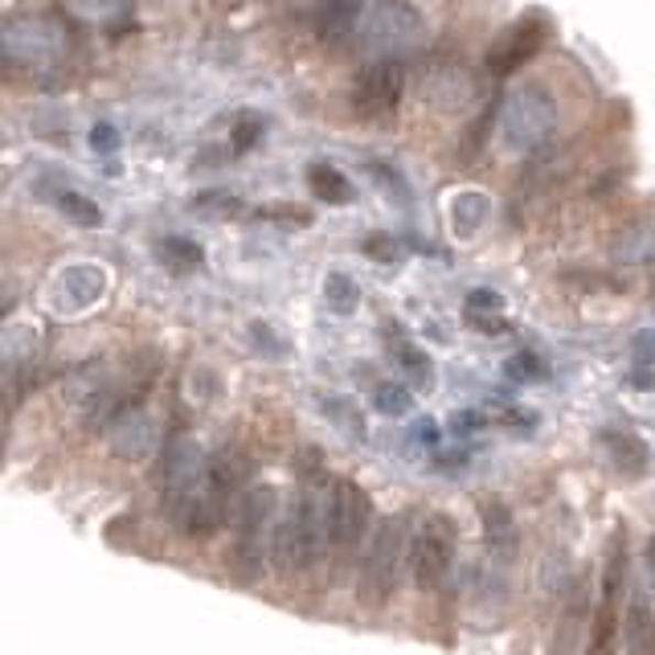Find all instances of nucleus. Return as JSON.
I'll return each instance as SVG.
<instances>
[{
    "label": "nucleus",
    "mask_w": 655,
    "mask_h": 655,
    "mask_svg": "<svg viewBox=\"0 0 655 655\" xmlns=\"http://www.w3.org/2000/svg\"><path fill=\"white\" fill-rule=\"evenodd\" d=\"M324 549V509L320 495L304 488L295 495L292 512L275 524V561L287 574H304L316 566V557Z\"/></svg>",
    "instance_id": "obj_3"
},
{
    "label": "nucleus",
    "mask_w": 655,
    "mask_h": 655,
    "mask_svg": "<svg viewBox=\"0 0 655 655\" xmlns=\"http://www.w3.org/2000/svg\"><path fill=\"white\" fill-rule=\"evenodd\" d=\"M483 426V414H455L451 418V430L455 435H467V430H480Z\"/></svg>",
    "instance_id": "obj_35"
},
{
    "label": "nucleus",
    "mask_w": 655,
    "mask_h": 655,
    "mask_svg": "<svg viewBox=\"0 0 655 655\" xmlns=\"http://www.w3.org/2000/svg\"><path fill=\"white\" fill-rule=\"evenodd\" d=\"M647 369H655V364H640V373H631L635 390H655V373H647Z\"/></svg>",
    "instance_id": "obj_36"
},
{
    "label": "nucleus",
    "mask_w": 655,
    "mask_h": 655,
    "mask_svg": "<svg viewBox=\"0 0 655 655\" xmlns=\"http://www.w3.org/2000/svg\"><path fill=\"white\" fill-rule=\"evenodd\" d=\"M549 37V17L524 13L516 25L495 37V45L488 50V70L492 74H512L521 70L524 62H533L541 54V45Z\"/></svg>",
    "instance_id": "obj_11"
},
{
    "label": "nucleus",
    "mask_w": 655,
    "mask_h": 655,
    "mask_svg": "<svg viewBox=\"0 0 655 655\" xmlns=\"http://www.w3.org/2000/svg\"><path fill=\"white\" fill-rule=\"evenodd\" d=\"M0 50L17 62H30V66H42V62H54L62 50V30L45 17H13L0 25Z\"/></svg>",
    "instance_id": "obj_10"
},
{
    "label": "nucleus",
    "mask_w": 655,
    "mask_h": 655,
    "mask_svg": "<svg viewBox=\"0 0 655 655\" xmlns=\"http://www.w3.org/2000/svg\"><path fill=\"white\" fill-rule=\"evenodd\" d=\"M58 209H62V218H70L74 226H87V230L102 226V209L90 201L87 193H74V189L58 193Z\"/></svg>",
    "instance_id": "obj_21"
},
{
    "label": "nucleus",
    "mask_w": 655,
    "mask_h": 655,
    "mask_svg": "<svg viewBox=\"0 0 655 655\" xmlns=\"http://www.w3.org/2000/svg\"><path fill=\"white\" fill-rule=\"evenodd\" d=\"M504 373H509V381H516V385H533V381L549 378V369H545V361H541L537 352H516V357H509V361H504Z\"/></svg>",
    "instance_id": "obj_23"
},
{
    "label": "nucleus",
    "mask_w": 655,
    "mask_h": 655,
    "mask_svg": "<svg viewBox=\"0 0 655 655\" xmlns=\"http://www.w3.org/2000/svg\"><path fill=\"white\" fill-rule=\"evenodd\" d=\"M402 557H406V521L402 516H390L381 521V528L373 533L369 549H364L361 561V578H357V598L369 611H381L393 598V586H397V574H402Z\"/></svg>",
    "instance_id": "obj_2"
},
{
    "label": "nucleus",
    "mask_w": 655,
    "mask_h": 655,
    "mask_svg": "<svg viewBox=\"0 0 655 655\" xmlns=\"http://www.w3.org/2000/svg\"><path fill=\"white\" fill-rule=\"evenodd\" d=\"M307 189H312V197L324 205H349L352 201L349 176L340 173V168H332V164H312V168H307Z\"/></svg>",
    "instance_id": "obj_19"
},
{
    "label": "nucleus",
    "mask_w": 655,
    "mask_h": 655,
    "mask_svg": "<svg viewBox=\"0 0 655 655\" xmlns=\"http://www.w3.org/2000/svg\"><path fill=\"white\" fill-rule=\"evenodd\" d=\"M418 438H423V443H438V426L435 423H418Z\"/></svg>",
    "instance_id": "obj_38"
},
{
    "label": "nucleus",
    "mask_w": 655,
    "mask_h": 655,
    "mask_svg": "<svg viewBox=\"0 0 655 655\" xmlns=\"http://www.w3.org/2000/svg\"><path fill=\"white\" fill-rule=\"evenodd\" d=\"M390 352L414 390H430V385H435V364H430V357H426L414 340H406L397 328H390Z\"/></svg>",
    "instance_id": "obj_15"
},
{
    "label": "nucleus",
    "mask_w": 655,
    "mask_h": 655,
    "mask_svg": "<svg viewBox=\"0 0 655 655\" xmlns=\"http://www.w3.org/2000/svg\"><path fill=\"white\" fill-rule=\"evenodd\" d=\"M647 578H652V586H655V533H652V541H647Z\"/></svg>",
    "instance_id": "obj_39"
},
{
    "label": "nucleus",
    "mask_w": 655,
    "mask_h": 655,
    "mask_svg": "<svg viewBox=\"0 0 655 655\" xmlns=\"http://www.w3.org/2000/svg\"><path fill=\"white\" fill-rule=\"evenodd\" d=\"M455 549H459V524L447 512H430L423 516L418 533L410 541V574L418 590H438L447 582V574L455 566Z\"/></svg>",
    "instance_id": "obj_4"
},
{
    "label": "nucleus",
    "mask_w": 655,
    "mask_h": 655,
    "mask_svg": "<svg viewBox=\"0 0 655 655\" xmlns=\"http://www.w3.org/2000/svg\"><path fill=\"white\" fill-rule=\"evenodd\" d=\"M262 218L295 221V226H307V221H312V214H307V209H292V205H271V209H262Z\"/></svg>",
    "instance_id": "obj_31"
},
{
    "label": "nucleus",
    "mask_w": 655,
    "mask_h": 655,
    "mask_svg": "<svg viewBox=\"0 0 655 655\" xmlns=\"http://www.w3.org/2000/svg\"><path fill=\"white\" fill-rule=\"evenodd\" d=\"M598 443H602V451H607V459H611V467L619 476L635 480V476L647 471V443L643 438L626 435V430H602Z\"/></svg>",
    "instance_id": "obj_14"
},
{
    "label": "nucleus",
    "mask_w": 655,
    "mask_h": 655,
    "mask_svg": "<svg viewBox=\"0 0 655 655\" xmlns=\"http://www.w3.org/2000/svg\"><path fill=\"white\" fill-rule=\"evenodd\" d=\"M364 254H369V259H381V262H397L402 259V247L393 242L390 233H373V238H364Z\"/></svg>",
    "instance_id": "obj_30"
},
{
    "label": "nucleus",
    "mask_w": 655,
    "mask_h": 655,
    "mask_svg": "<svg viewBox=\"0 0 655 655\" xmlns=\"http://www.w3.org/2000/svg\"><path fill=\"white\" fill-rule=\"evenodd\" d=\"M259 135H262L259 116H238V123H233V152H250V148L259 144Z\"/></svg>",
    "instance_id": "obj_28"
},
{
    "label": "nucleus",
    "mask_w": 655,
    "mask_h": 655,
    "mask_svg": "<svg viewBox=\"0 0 655 655\" xmlns=\"http://www.w3.org/2000/svg\"><path fill=\"white\" fill-rule=\"evenodd\" d=\"M402 90H406V66L397 58H378L373 66H364L357 74V83H352V107L364 119H381L402 102Z\"/></svg>",
    "instance_id": "obj_9"
},
{
    "label": "nucleus",
    "mask_w": 655,
    "mask_h": 655,
    "mask_svg": "<svg viewBox=\"0 0 655 655\" xmlns=\"http://www.w3.org/2000/svg\"><path fill=\"white\" fill-rule=\"evenodd\" d=\"M279 512V492L271 483H259L242 495L238 504V541L230 549V578L238 586H254L266 566V533L275 524Z\"/></svg>",
    "instance_id": "obj_1"
},
{
    "label": "nucleus",
    "mask_w": 655,
    "mask_h": 655,
    "mask_svg": "<svg viewBox=\"0 0 655 655\" xmlns=\"http://www.w3.org/2000/svg\"><path fill=\"white\" fill-rule=\"evenodd\" d=\"M324 299H328L332 312L349 316V312H357V304H361V287H357L345 271H332V275L324 279Z\"/></svg>",
    "instance_id": "obj_20"
},
{
    "label": "nucleus",
    "mask_w": 655,
    "mask_h": 655,
    "mask_svg": "<svg viewBox=\"0 0 655 655\" xmlns=\"http://www.w3.org/2000/svg\"><path fill=\"white\" fill-rule=\"evenodd\" d=\"M557 123V107L545 87H521L504 107V140L512 152H533L549 140Z\"/></svg>",
    "instance_id": "obj_6"
},
{
    "label": "nucleus",
    "mask_w": 655,
    "mask_h": 655,
    "mask_svg": "<svg viewBox=\"0 0 655 655\" xmlns=\"http://www.w3.org/2000/svg\"><path fill=\"white\" fill-rule=\"evenodd\" d=\"M373 410L385 414V418H402L414 410V393L406 385H397V381H381L378 390H373Z\"/></svg>",
    "instance_id": "obj_22"
},
{
    "label": "nucleus",
    "mask_w": 655,
    "mask_h": 655,
    "mask_svg": "<svg viewBox=\"0 0 655 655\" xmlns=\"http://www.w3.org/2000/svg\"><path fill=\"white\" fill-rule=\"evenodd\" d=\"M631 349H635L640 364H655V328H652V332H640V336H635V345H631Z\"/></svg>",
    "instance_id": "obj_34"
},
{
    "label": "nucleus",
    "mask_w": 655,
    "mask_h": 655,
    "mask_svg": "<svg viewBox=\"0 0 655 655\" xmlns=\"http://www.w3.org/2000/svg\"><path fill=\"white\" fill-rule=\"evenodd\" d=\"M488 218H492V201H488L483 193L467 189L451 201V230L459 233V238H476Z\"/></svg>",
    "instance_id": "obj_18"
},
{
    "label": "nucleus",
    "mask_w": 655,
    "mask_h": 655,
    "mask_svg": "<svg viewBox=\"0 0 655 655\" xmlns=\"http://www.w3.org/2000/svg\"><path fill=\"white\" fill-rule=\"evenodd\" d=\"M324 410H328V418H332V423H340L345 430H352V438H364L361 414H357L345 397H324Z\"/></svg>",
    "instance_id": "obj_26"
},
{
    "label": "nucleus",
    "mask_w": 655,
    "mask_h": 655,
    "mask_svg": "<svg viewBox=\"0 0 655 655\" xmlns=\"http://www.w3.org/2000/svg\"><path fill=\"white\" fill-rule=\"evenodd\" d=\"M500 312H504V299L495 292H471L463 307V320H471V316H500Z\"/></svg>",
    "instance_id": "obj_29"
},
{
    "label": "nucleus",
    "mask_w": 655,
    "mask_h": 655,
    "mask_svg": "<svg viewBox=\"0 0 655 655\" xmlns=\"http://www.w3.org/2000/svg\"><path fill=\"white\" fill-rule=\"evenodd\" d=\"M361 33L369 50H378L381 58H393V54H406L410 45L423 42V17L406 0H381L369 9Z\"/></svg>",
    "instance_id": "obj_7"
},
{
    "label": "nucleus",
    "mask_w": 655,
    "mask_h": 655,
    "mask_svg": "<svg viewBox=\"0 0 655 655\" xmlns=\"http://www.w3.org/2000/svg\"><path fill=\"white\" fill-rule=\"evenodd\" d=\"M201 480H205V459L197 451V443L185 435H176L168 443V459H164V476H161V488H164V509L173 521H181V512L193 504V495L201 492Z\"/></svg>",
    "instance_id": "obj_8"
},
{
    "label": "nucleus",
    "mask_w": 655,
    "mask_h": 655,
    "mask_svg": "<svg viewBox=\"0 0 655 655\" xmlns=\"http://www.w3.org/2000/svg\"><path fill=\"white\" fill-rule=\"evenodd\" d=\"M619 635H623L626 655H655V607H652V594H647L643 586H635L631 598H626Z\"/></svg>",
    "instance_id": "obj_12"
},
{
    "label": "nucleus",
    "mask_w": 655,
    "mask_h": 655,
    "mask_svg": "<svg viewBox=\"0 0 655 655\" xmlns=\"http://www.w3.org/2000/svg\"><path fill=\"white\" fill-rule=\"evenodd\" d=\"M500 423H504V426H524V430H528V426H533V414H521V410H504V414H500Z\"/></svg>",
    "instance_id": "obj_37"
},
{
    "label": "nucleus",
    "mask_w": 655,
    "mask_h": 655,
    "mask_svg": "<svg viewBox=\"0 0 655 655\" xmlns=\"http://www.w3.org/2000/svg\"><path fill=\"white\" fill-rule=\"evenodd\" d=\"M78 13H90V17H102V13H116V9H123L128 0H70Z\"/></svg>",
    "instance_id": "obj_32"
},
{
    "label": "nucleus",
    "mask_w": 655,
    "mask_h": 655,
    "mask_svg": "<svg viewBox=\"0 0 655 655\" xmlns=\"http://www.w3.org/2000/svg\"><path fill=\"white\" fill-rule=\"evenodd\" d=\"M193 209L201 214V218H233L238 209H242V201L233 197V193H221V189H209L201 193L197 201H193Z\"/></svg>",
    "instance_id": "obj_24"
},
{
    "label": "nucleus",
    "mask_w": 655,
    "mask_h": 655,
    "mask_svg": "<svg viewBox=\"0 0 655 655\" xmlns=\"http://www.w3.org/2000/svg\"><path fill=\"white\" fill-rule=\"evenodd\" d=\"M357 13H361V0H324V21L332 30H349Z\"/></svg>",
    "instance_id": "obj_27"
},
{
    "label": "nucleus",
    "mask_w": 655,
    "mask_h": 655,
    "mask_svg": "<svg viewBox=\"0 0 655 655\" xmlns=\"http://www.w3.org/2000/svg\"><path fill=\"white\" fill-rule=\"evenodd\" d=\"M156 259H161L164 271H173V275H193V271H201L205 266V250L193 242V238H161L156 242Z\"/></svg>",
    "instance_id": "obj_16"
},
{
    "label": "nucleus",
    "mask_w": 655,
    "mask_h": 655,
    "mask_svg": "<svg viewBox=\"0 0 655 655\" xmlns=\"http://www.w3.org/2000/svg\"><path fill=\"white\" fill-rule=\"evenodd\" d=\"M480 521H483V545H488L500 561H512V557H516V521H512L509 504L495 500V495L483 500Z\"/></svg>",
    "instance_id": "obj_13"
},
{
    "label": "nucleus",
    "mask_w": 655,
    "mask_h": 655,
    "mask_svg": "<svg viewBox=\"0 0 655 655\" xmlns=\"http://www.w3.org/2000/svg\"><path fill=\"white\" fill-rule=\"evenodd\" d=\"M119 148H123L119 128L116 123H107V119H99V123L90 128V152H95V156H116Z\"/></svg>",
    "instance_id": "obj_25"
},
{
    "label": "nucleus",
    "mask_w": 655,
    "mask_h": 655,
    "mask_svg": "<svg viewBox=\"0 0 655 655\" xmlns=\"http://www.w3.org/2000/svg\"><path fill=\"white\" fill-rule=\"evenodd\" d=\"M471 328H480V332H488V336H509L512 332V324L504 320V316H471Z\"/></svg>",
    "instance_id": "obj_33"
},
{
    "label": "nucleus",
    "mask_w": 655,
    "mask_h": 655,
    "mask_svg": "<svg viewBox=\"0 0 655 655\" xmlns=\"http://www.w3.org/2000/svg\"><path fill=\"white\" fill-rule=\"evenodd\" d=\"M569 602H566V611H561V619H557V643H554V655H569L574 652V635H578V631H574V626L582 623L586 614H590V586L582 582V578H578V582L569 586Z\"/></svg>",
    "instance_id": "obj_17"
},
{
    "label": "nucleus",
    "mask_w": 655,
    "mask_h": 655,
    "mask_svg": "<svg viewBox=\"0 0 655 655\" xmlns=\"http://www.w3.org/2000/svg\"><path fill=\"white\" fill-rule=\"evenodd\" d=\"M369 521H373L369 492L352 480H336L332 492H328V504H324V541H328L336 561H345V557L361 549Z\"/></svg>",
    "instance_id": "obj_5"
}]
</instances>
